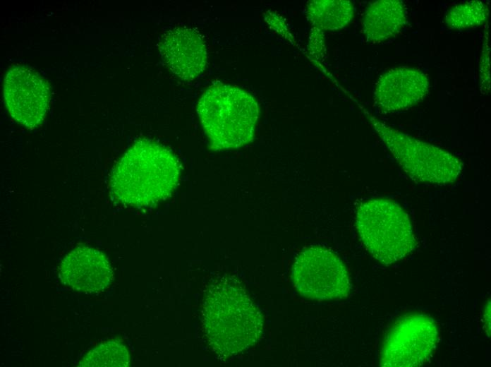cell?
Instances as JSON below:
<instances>
[{
    "mask_svg": "<svg viewBox=\"0 0 491 367\" xmlns=\"http://www.w3.org/2000/svg\"><path fill=\"white\" fill-rule=\"evenodd\" d=\"M356 223L366 249L384 265L403 259L416 246L408 215L393 200L374 198L361 203Z\"/></svg>",
    "mask_w": 491,
    "mask_h": 367,
    "instance_id": "4",
    "label": "cell"
},
{
    "mask_svg": "<svg viewBox=\"0 0 491 367\" xmlns=\"http://www.w3.org/2000/svg\"><path fill=\"white\" fill-rule=\"evenodd\" d=\"M181 169L178 159L168 148L153 140H140L114 166L111 193L122 204L147 206L171 194Z\"/></svg>",
    "mask_w": 491,
    "mask_h": 367,
    "instance_id": "2",
    "label": "cell"
},
{
    "mask_svg": "<svg viewBox=\"0 0 491 367\" xmlns=\"http://www.w3.org/2000/svg\"><path fill=\"white\" fill-rule=\"evenodd\" d=\"M368 116L385 146L412 179L440 185L457 179L462 171L459 158L387 126L369 113Z\"/></svg>",
    "mask_w": 491,
    "mask_h": 367,
    "instance_id": "5",
    "label": "cell"
},
{
    "mask_svg": "<svg viewBox=\"0 0 491 367\" xmlns=\"http://www.w3.org/2000/svg\"><path fill=\"white\" fill-rule=\"evenodd\" d=\"M291 279L300 294L312 299H344L351 289L341 260L329 249L318 246L304 248L296 255Z\"/></svg>",
    "mask_w": 491,
    "mask_h": 367,
    "instance_id": "6",
    "label": "cell"
},
{
    "mask_svg": "<svg viewBox=\"0 0 491 367\" xmlns=\"http://www.w3.org/2000/svg\"><path fill=\"white\" fill-rule=\"evenodd\" d=\"M488 305H489V306H487L486 307V310H485V315H486V317L485 318V320H487L486 325H488V328H489V330H490V303H489Z\"/></svg>",
    "mask_w": 491,
    "mask_h": 367,
    "instance_id": "17",
    "label": "cell"
},
{
    "mask_svg": "<svg viewBox=\"0 0 491 367\" xmlns=\"http://www.w3.org/2000/svg\"><path fill=\"white\" fill-rule=\"evenodd\" d=\"M489 16L487 4L480 1L459 4L445 16L446 25L454 30H463L484 24Z\"/></svg>",
    "mask_w": 491,
    "mask_h": 367,
    "instance_id": "14",
    "label": "cell"
},
{
    "mask_svg": "<svg viewBox=\"0 0 491 367\" xmlns=\"http://www.w3.org/2000/svg\"><path fill=\"white\" fill-rule=\"evenodd\" d=\"M438 340L435 321L413 314L397 321L387 333L380 365L384 367H418L431 357Z\"/></svg>",
    "mask_w": 491,
    "mask_h": 367,
    "instance_id": "7",
    "label": "cell"
},
{
    "mask_svg": "<svg viewBox=\"0 0 491 367\" xmlns=\"http://www.w3.org/2000/svg\"><path fill=\"white\" fill-rule=\"evenodd\" d=\"M428 89V78L422 71L413 67H396L380 77L375 87V102L380 109L386 112L405 109L423 100Z\"/></svg>",
    "mask_w": 491,
    "mask_h": 367,
    "instance_id": "11",
    "label": "cell"
},
{
    "mask_svg": "<svg viewBox=\"0 0 491 367\" xmlns=\"http://www.w3.org/2000/svg\"><path fill=\"white\" fill-rule=\"evenodd\" d=\"M305 13L314 28L320 30H337L353 20L354 8L346 0H313L308 2Z\"/></svg>",
    "mask_w": 491,
    "mask_h": 367,
    "instance_id": "13",
    "label": "cell"
},
{
    "mask_svg": "<svg viewBox=\"0 0 491 367\" xmlns=\"http://www.w3.org/2000/svg\"><path fill=\"white\" fill-rule=\"evenodd\" d=\"M59 276L63 284L85 293L105 289L113 279V271L107 257L99 250L79 246L63 259Z\"/></svg>",
    "mask_w": 491,
    "mask_h": 367,
    "instance_id": "10",
    "label": "cell"
},
{
    "mask_svg": "<svg viewBox=\"0 0 491 367\" xmlns=\"http://www.w3.org/2000/svg\"><path fill=\"white\" fill-rule=\"evenodd\" d=\"M487 31L488 29H485L479 66V83L482 94H487L490 90V47Z\"/></svg>",
    "mask_w": 491,
    "mask_h": 367,
    "instance_id": "16",
    "label": "cell"
},
{
    "mask_svg": "<svg viewBox=\"0 0 491 367\" xmlns=\"http://www.w3.org/2000/svg\"><path fill=\"white\" fill-rule=\"evenodd\" d=\"M263 328L260 311L246 290L231 279L212 284L204 299L202 332L217 354L228 357L253 345Z\"/></svg>",
    "mask_w": 491,
    "mask_h": 367,
    "instance_id": "1",
    "label": "cell"
},
{
    "mask_svg": "<svg viewBox=\"0 0 491 367\" xmlns=\"http://www.w3.org/2000/svg\"><path fill=\"white\" fill-rule=\"evenodd\" d=\"M159 49L167 68L183 80L195 78L206 68V44L193 28L180 26L168 30L161 38Z\"/></svg>",
    "mask_w": 491,
    "mask_h": 367,
    "instance_id": "9",
    "label": "cell"
},
{
    "mask_svg": "<svg viewBox=\"0 0 491 367\" xmlns=\"http://www.w3.org/2000/svg\"><path fill=\"white\" fill-rule=\"evenodd\" d=\"M129 354L119 342L111 340L101 344L89 351L79 363L83 367H126Z\"/></svg>",
    "mask_w": 491,
    "mask_h": 367,
    "instance_id": "15",
    "label": "cell"
},
{
    "mask_svg": "<svg viewBox=\"0 0 491 367\" xmlns=\"http://www.w3.org/2000/svg\"><path fill=\"white\" fill-rule=\"evenodd\" d=\"M407 21V10L399 0H380L370 4L362 18L366 40L379 43L398 35Z\"/></svg>",
    "mask_w": 491,
    "mask_h": 367,
    "instance_id": "12",
    "label": "cell"
},
{
    "mask_svg": "<svg viewBox=\"0 0 491 367\" xmlns=\"http://www.w3.org/2000/svg\"><path fill=\"white\" fill-rule=\"evenodd\" d=\"M4 98L11 116L28 129L44 121L49 106L47 81L31 68L13 66L4 80Z\"/></svg>",
    "mask_w": 491,
    "mask_h": 367,
    "instance_id": "8",
    "label": "cell"
},
{
    "mask_svg": "<svg viewBox=\"0 0 491 367\" xmlns=\"http://www.w3.org/2000/svg\"><path fill=\"white\" fill-rule=\"evenodd\" d=\"M197 112L211 148H238L252 141L259 108L246 91L229 84L212 85L199 100Z\"/></svg>",
    "mask_w": 491,
    "mask_h": 367,
    "instance_id": "3",
    "label": "cell"
}]
</instances>
